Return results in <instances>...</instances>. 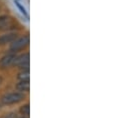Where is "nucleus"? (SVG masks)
I'll list each match as a JSON object with an SVG mask.
<instances>
[{"label":"nucleus","instance_id":"f257e3e1","mask_svg":"<svg viewBox=\"0 0 129 118\" xmlns=\"http://www.w3.org/2000/svg\"><path fill=\"white\" fill-rule=\"evenodd\" d=\"M25 98V95L21 92H10V93H7L5 94L1 101L3 104H6V105H10V104H14V103H18L20 101H22L23 99Z\"/></svg>","mask_w":129,"mask_h":118},{"label":"nucleus","instance_id":"f8f14e48","mask_svg":"<svg viewBox=\"0 0 129 118\" xmlns=\"http://www.w3.org/2000/svg\"><path fill=\"white\" fill-rule=\"evenodd\" d=\"M1 82H2V78L0 77V84H1Z\"/></svg>","mask_w":129,"mask_h":118},{"label":"nucleus","instance_id":"0eeeda50","mask_svg":"<svg viewBox=\"0 0 129 118\" xmlns=\"http://www.w3.org/2000/svg\"><path fill=\"white\" fill-rule=\"evenodd\" d=\"M16 87L18 90L20 91H25V92H28L29 89H30V84H29V81H20Z\"/></svg>","mask_w":129,"mask_h":118},{"label":"nucleus","instance_id":"ddd939ff","mask_svg":"<svg viewBox=\"0 0 129 118\" xmlns=\"http://www.w3.org/2000/svg\"><path fill=\"white\" fill-rule=\"evenodd\" d=\"M19 118H26V117H19Z\"/></svg>","mask_w":129,"mask_h":118},{"label":"nucleus","instance_id":"1a4fd4ad","mask_svg":"<svg viewBox=\"0 0 129 118\" xmlns=\"http://www.w3.org/2000/svg\"><path fill=\"white\" fill-rule=\"evenodd\" d=\"M20 112H21L23 115L28 116V115H29V112H30V107H29V104H25V105L21 106V108H20Z\"/></svg>","mask_w":129,"mask_h":118},{"label":"nucleus","instance_id":"423d86ee","mask_svg":"<svg viewBox=\"0 0 129 118\" xmlns=\"http://www.w3.org/2000/svg\"><path fill=\"white\" fill-rule=\"evenodd\" d=\"M17 33H6L0 36V45H5L7 43L13 42L17 38Z\"/></svg>","mask_w":129,"mask_h":118},{"label":"nucleus","instance_id":"7ed1b4c3","mask_svg":"<svg viewBox=\"0 0 129 118\" xmlns=\"http://www.w3.org/2000/svg\"><path fill=\"white\" fill-rule=\"evenodd\" d=\"M13 65L20 67L22 70H29V53H24L20 56H16Z\"/></svg>","mask_w":129,"mask_h":118},{"label":"nucleus","instance_id":"f03ea898","mask_svg":"<svg viewBox=\"0 0 129 118\" xmlns=\"http://www.w3.org/2000/svg\"><path fill=\"white\" fill-rule=\"evenodd\" d=\"M29 36L26 35L24 37H21L19 39H15L12 43H11V46H10V50L12 52H15V51H19L25 47H27L29 45Z\"/></svg>","mask_w":129,"mask_h":118},{"label":"nucleus","instance_id":"9b49d317","mask_svg":"<svg viewBox=\"0 0 129 118\" xmlns=\"http://www.w3.org/2000/svg\"><path fill=\"white\" fill-rule=\"evenodd\" d=\"M5 118H17V116H16V114H14V113H10V114H8Z\"/></svg>","mask_w":129,"mask_h":118},{"label":"nucleus","instance_id":"20e7f679","mask_svg":"<svg viewBox=\"0 0 129 118\" xmlns=\"http://www.w3.org/2000/svg\"><path fill=\"white\" fill-rule=\"evenodd\" d=\"M15 58H16L15 53H10V54H7V55L3 56L0 60V67L6 68V67H9V66L13 65Z\"/></svg>","mask_w":129,"mask_h":118},{"label":"nucleus","instance_id":"6e6552de","mask_svg":"<svg viewBox=\"0 0 129 118\" xmlns=\"http://www.w3.org/2000/svg\"><path fill=\"white\" fill-rule=\"evenodd\" d=\"M18 78L20 81H29V70H22V72L19 73Z\"/></svg>","mask_w":129,"mask_h":118},{"label":"nucleus","instance_id":"39448f33","mask_svg":"<svg viewBox=\"0 0 129 118\" xmlns=\"http://www.w3.org/2000/svg\"><path fill=\"white\" fill-rule=\"evenodd\" d=\"M14 26V22L9 16H0V30L10 29Z\"/></svg>","mask_w":129,"mask_h":118},{"label":"nucleus","instance_id":"9d476101","mask_svg":"<svg viewBox=\"0 0 129 118\" xmlns=\"http://www.w3.org/2000/svg\"><path fill=\"white\" fill-rule=\"evenodd\" d=\"M15 4L17 5V7H18V8L21 10V12H22V13H23L25 16H28V15H27V13H26V11H25V9H24V8H23V7H22V6H21V5H20L18 2H15Z\"/></svg>","mask_w":129,"mask_h":118}]
</instances>
